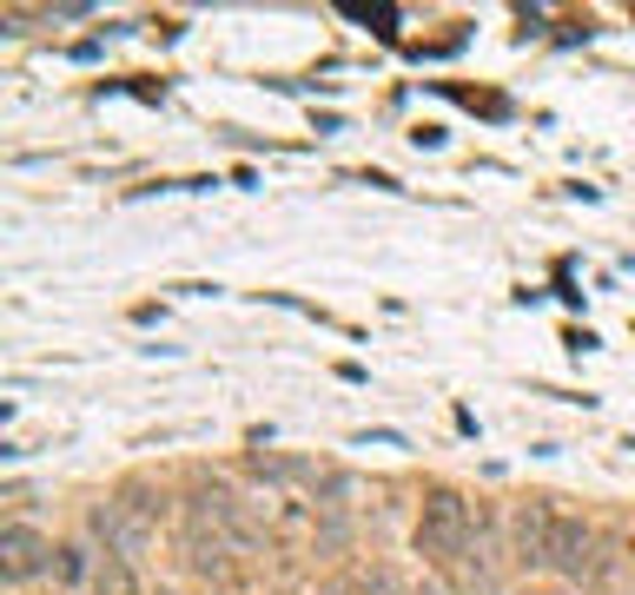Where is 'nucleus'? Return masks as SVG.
Masks as SVG:
<instances>
[{
	"instance_id": "nucleus-3",
	"label": "nucleus",
	"mask_w": 635,
	"mask_h": 595,
	"mask_svg": "<svg viewBox=\"0 0 635 595\" xmlns=\"http://www.w3.org/2000/svg\"><path fill=\"white\" fill-rule=\"evenodd\" d=\"M87 530L107 543V556H126V562H139V549L152 543V530L133 517L126 503H94V509H87Z\"/></svg>"
},
{
	"instance_id": "nucleus-9",
	"label": "nucleus",
	"mask_w": 635,
	"mask_h": 595,
	"mask_svg": "<svg viewBox=\"0 0 635 595\" xmlns=\"http://www.w3.org/2000/svg\"><path fill=\"white\" fill-rule=\"evenodd\" d=\"M628 556H635V530H628Z\"/></svg>"
},
{
	"instance_id": "nucleus-2",
	"label": "nucleus",
	"mask_w": 635,
	"mask_h": 595,
	"mask_svg": "<svg viewBox=\"0 0 635 595\" xmlns=\"http://www.w3.org/2000/svg\"><path fill=\"white\" fill-rule=\"evenodd\" d=\"M549 569L570 575V582H583V588H602V582H609V556H602V543H596V530H589L583 517H556Z\"/></svg>"
},
{
	"instance_id": "nucleus-7",
	"label": "nucleus",
	"mask_w": 635,
	"mask_h": 595,
	"mask_svg": "<svg viewBox=\"0 0 635 595\" xmlns=\"http://www.w3.org/2000/svg\"><path fill=\"white\" fill-rule=\"evenodd\" d=\"M252 476L259 483H318V470L304 457H285V450H252Z\"/></svg>"
},
{
	"instance_id": "nucleus-5",
	"label": "nucleus",
	"mask_w": 635,
	"mask_h": 595,
	"mask_svg": "<svg viewBox=\"0 0 635 595\" xmlns=\"http://www.w3.org/2000/svg\"><path fill=\"white\" fill-rule=\"evenodd\" d=\"M0 569H8V582H34V575H53V543L27 523H8V536H0Z\"/></svg>"
},
{
	"instance_id": "nucleus-4",
	"label": "nucleus",
	"mask_w": 635,
	"mask_h": 595,
	"mask_svg": "<svg viewBox=\"0 0 635 595\" xmlns=\"http://www.w3.org/2000/svg\"><path fill=\"white\" fill-rule=\"evenodd\" d=\"M549 536H556V509L549 503H523L510 523V556L516 569H549Z\"/></svg>"
},
{
	"instance_id": "nucleus-1",
	"label": "nucleus",
	"mask_w": 635,
	"mask_h": 595,
	"mask_svg": "<svg viewBox=\"0 0 635 595\" xmlns=\"http://www.w3.org/2000/svg\"><path fill=\"white\" fill-rule=\"evenodd\" d=\"M470 536H476V509L457 489H431L424 509H418V556L437 562V569H457Z\"/></svg>"
},
{
	"instance_id": "nucleus-6",
	"label": "nucleus",
	"mask_w": 635,
	"mask_h": 595,
	"mask_svg": "<svg viewBox=\"0 0 635 595\" xmlns=\"http://www.w3.org/2000/svg\"><path fill=\"white\" fill-rule=\"evenodd\" d=\"M100 575V556L87 549V543H66V549H53V582L60 588H87Z\"/></svg>"
},
{
	"instance_id": "nucleus-8",
	"label": "nucleus",
	"mask_w": 635,
	"mask_h": 595,
	"mask_svg": "<svg viewBox=\"0 0 635 595\" xmlns=\"http://www.w3.org/2000/svg\"><path fill=\"white\" fill-rule=\"evenodd\" d=\"M94 595H139V569L126 556H100V575H94Z\"/></svg>"
}]
</instances>
